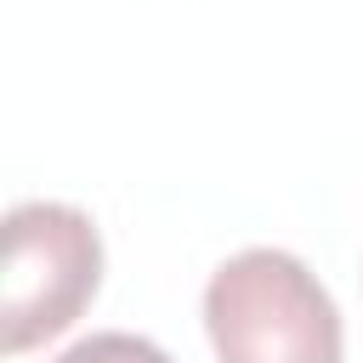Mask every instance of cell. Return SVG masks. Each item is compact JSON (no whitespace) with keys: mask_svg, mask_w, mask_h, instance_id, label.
Masks as SVG:
<instances>
[{"mask_svg":"<svg viewBox=\"0 0 363 363\" xmlns=\"http://www.w3.org/2000/svg\"><path fill=\"white\" fill-rule=\"evenodd\" d=\"M216 363H340L346 335L329 289L289 250H238L204 284Z\"/></svg>","mask_w":363,"mask_h":363,"instance_id":"6da1fadb","label":"cell"},{"mask_svg":"<svg viewBox=\"0 0 363 363\" xmlns=\"http://www.w3.org/2000/svg\"><path fill=\"white\" fill-rule=\"evenodd\" d=\"M102 284V238L85 210L28 199L6 210V278H0V352L23 357L57 340Z\"/></svg>","mask_w":363,"mask_h":363,"instance_id":"7a4b0ae2","label":"cell"},{"mask_svg":"<svg viewBox=\"0 0 363 363\" xmlns=\"http://www.w3.org/2000/svg\"><path fill=\"white\" fill-rule=\"evenodd\" d=\"M57 363H170L153 340H142V335H125V329H108V335H85V340H74Z\"/></svg>","mask_w":363,"mask_h":363,"instance_id":"3957f363","label":"cell"}]
</instances>
